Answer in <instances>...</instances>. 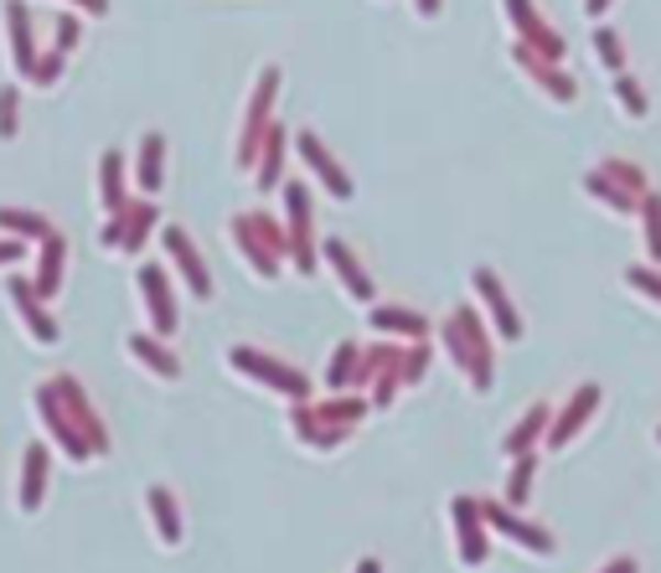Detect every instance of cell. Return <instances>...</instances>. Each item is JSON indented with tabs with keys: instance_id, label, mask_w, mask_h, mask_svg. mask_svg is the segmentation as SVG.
Instances as JSON below:
<instances>
[{
	"instance_id": "cell-14",
	"label": "cell",
	"mask_w": 661,
	"mask_h": 573,
	"mask_svg": "<svg viewBox=\"0 0 661 573\" xmlns=\"http://www.w3.org/2000/svg\"><path fill=\"white\" fill-rule=\"evenodd\" d=\"M646 222H651V243H657V253H661V202L657 197L646 202Z\"/></svg>"
},
{
	"instance_id": "cell-15",
	"label": "cell",
	"mask_w": 661,
	"mask_h": 573,
	"mask_svg": "<svg viewBox=\"0 0 661 573\" xmlns=\"http://www.w3.org/2000/svg\"><path fill=\"white\" fill-rule=\"evenodd\" d=\"M78 5H84V11H93V16H103V11H109V0H78Z\"/></svg>"
},
{
	"instance_id": "cell-7",
	"label": "cell",
	"mask_w": 661,
	"mask_h": 573,
	"mask_svg": "<svg viewBox=\"0 0 661 573\" xmlns=\"http://www.w3.org/2000/svg\"><path fill=\"white\" fill-rule=\"evenodd\" d=\"M594 52H599V57H605V68H626V52H620V36L610 32V26H594Z\"/></svg>"
},
{
	"instance_id": "cell-16",
	"label": "cell",
	"mask_w": 661,
	"mask_h": 573,
	"mask_svg": "<svg viewBox=\"0 0 661 573\" xmlns=\"http://www.w3.org/2000/svg\"><path fill=\"white\" fill-rule=\"evenodd\" d=\"M605 5H610V0H584V11H590V16H599Z\"/></svg>"
},
{
	"instance_id": "cell-3",
	"label": "cell",
	"mask_w": 661,
	"mask_h": 573,
	"mask_svg": "<svg viewBox=\"0 0 661 573\" xmlns=\"http://www.w3.org/2000/svg\"><path fill=\"white\" fill-rule=\"evenodd\" d=\"M5 26H11V52H16V68L32 78L36 52H32V21H26V11H21V0H11V5H5Z\"/></svg>"
},
{
	"instance_id": "cell-18",
	"label": "cell",
	"mask_w": 661,
	"mask_h": 573,
	"mask_svg": "<svg viewBox=\"0 0 661 573\" xmlns=\"http://www.w3.org/2000/svg\"><path fill=\"white\" fill-rule=\"evenodd\" d=\"M16 253H21V249H0V258H16Z\"/></svg>"
},
{
	"instance_id": "cell-10",
	"label": "cell",
	"mask_w": 661,
	"mask_h": 573,
	"mask_svg": "<svg viewBox=\"0 0 661 573\" xmlns=\"http://www.w3.org/2000/svg\"><path fill=\"white\" fill-rule=\"evenodd\" d=\"M16 135V88H0V140Z\"/></svg>"
},
{
	"instance_id": "cell-12",
	"label": "cell",
	"mask_w": 661,
	"mask_h": 573,
	"mask_svg": "<svg viewBox=\"0 0 661 573\" xmlns=\"http://www.w3.org/2000/svg\"><path fill=\"white\" fill-rule=\"evenodd\" d=\"M151 502H155V511H161V527H166V542H176V511H170V496H166V491H155Z\"/></svg>"
},
{
	"instance_id": "cell-2",
	"label": "cell",
	"mask_w": 661,
	"mask_h": 573,
	"mask_svg": "<svg viewBox=\"0 0 661 573\" xmlns=\"http://www.w3.org/2000/svg\"><path fill=\"white\" fill-rule=\"evenodd\" d=\"M274 88H279V73H264L254 88V103H249V135H243V161H254L258 155V140H264V124H269V99H274Z\"/></svg>"
},
{
	"instance_id": "cell-8",
	"label": "cell",
	"mask_w": 661,
	"mask_h": 573,
	"mask_svg": "<svg viewBox=\"0 0 661 573\" xmlns=\"http://www.w3.org/2000/svg\"><path fill=\"white\" fill-rule=\"evenodd\" d=\"M0 228H21V233L47 238V218H36V212H5V207H0Z\"/></svg>"
},
{
	"instance_id": "cell-9",
	"label": "cell",
	"mask_w": 661,
	"mask_h": 573,
	"mask_svg": "<svg viewBox=\"0 0 661 573\" xmlns=\"http://www.w3.org/2000/svg\"><path fill=\"white\" fill-rule=\"evenodd\" d=\"M615 93H620V103H626V114H636V119L646 114V93H641V84H636V78H620V84H615Z\"/></svg>"
},
{
	"instance_id": "cell-13",
	"label": "cell",
	"mask_w": 661,
	"mask_h": 573,
	"mask_svg": "<svg viewBox=\"0 0 661 573\" xmlns=\"http://www.w3.org/2000/svg\"><path fill=\"white\" fill-rule=\"evenodd\" d=\"M73 42H78V21L63 16V21H57V52H68Z\"/></svg>"
},
{
	"instance_id": "cell-17",
	"label": "cell",
	"mask_w": 661,
	"mask_h": 573,
	"mask_svg": "<svg viewBox=\"0 0 661 573\" xmlns=\"http://www.w3.org/2000/svg\"><path fill=\"white\" fill-rule=\"evenodd\" d=\"M440 11V0H419V16H434Z\"/></svg>"
},
{
	"instance_id": "cell-1",
	"label": "cell",
	"mask_w": 661,
	"mask_h": 573,
	"mask_svg": "<svg viewBox=\"0 0 661 573\" xmlns=\"http://www.w3.org/2000/svg\"><path fill=\"white\" fill-rule=\"evenodd\" d=\"M507 16L517 21V32H522V47L543 52V57H553V63H563V36H553L538 21V11H532V0H507Z\"/></svg>"
},
{
	"instance_id": "cell-4",
	"label": "cell",
	"mask_w": 661,
	"mask_h": 573,
	"mask_svg": "<svg viewBox=\"0 0 661 573\" xmlns=\"http://www.w3.org/2000/svg\"><path fill=\"white\" fill-rule=\"evenodd\" d=\"M300 155H306L310 166H316V176H321V181L331 186L337 197H352V181L341 176V166H337V161H331V155H326V145H321V140H316V135H300Z\"/></svg>"
},
{
	"instance_id": "cell-6",
	"label": "cell",
	"mask_w": 661,
	"mask_h": 573,
	"mask_svg": "<svg viewBox=\"0 0 661 573\" xmlns=\"http://www.w3.org/2000/svg\"><path fill=\"white\" fill-rule=\"evenodd\" d=\"M279 151H285V135L269 124V135H264V145H258V186L279 181Z\"/></svg>"
},
{
	"instance_id": "cell-5",
	"label": "cell",
	"mask_w": 661,
	"mask_h": 573,
	"mask_svg": "<svg viewBox=\"0 0 661 573\" xmlns=\"http://www.w3.org/2000/svg\"><path fill=\"white\" fill-rule=\"evenodd\" d=\"M161 155H166V140H161V135L140 140V186H145V191L161 186Z\"/></svg>"
},
{
	"instance_id": "cell-11",
	"label": "cell",
	"mask_w": 661,
	"mask_h": 573,
	"mask_svg": "<svg viewBox=\"0 0 661 573\" xmlns=\"http://www.w3.org/2000/svg\"><path fill=\"white\" fill-rule=\"evenodd\" d=\"M63 73V52H52V57H36V68H32V84H52Z\"/></svg>"
}]
</instances>
